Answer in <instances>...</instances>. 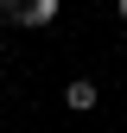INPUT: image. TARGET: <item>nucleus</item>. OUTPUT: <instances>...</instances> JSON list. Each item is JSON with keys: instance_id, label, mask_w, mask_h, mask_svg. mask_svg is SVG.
I'll return each mask as SVG.
<instances>
[{"instance_id": "nucleus-4", "label": "nucleus", "mask_w": 127, "mask_h": 133, "mask_svg": "<svg viewBox=\"0 0 127 133\" xmlns=\"http://www.w3.org/2000/svg\"><path fill=\"white\" fill-rule=\"evenodd\" d=\"M115 13H121V19H127V0H115Z\"/></svg>"}, {"instance_id": "nucleus-5", "label": "nucleus", "mask_w": 127, "mask_h": 133, "mask_svg": "<svg viewBox=\"0 0 127 133\" xmlns=\"http://www.w3.org/2000/svg\"><path fill=\"white\" fill-rule=\"evenodd\" d=\"M0 38H7V25H0Z\"/></svg>"}, {"instance_id": "nucleus-1", "label": "nucleus", "mask_w": 127, "mask_h": 133, "mask_svg": "<svg viewBox=\"0 0 127 133\" xmlns=\"http://www.w3.org/2000/svg\"><path fill=\"white\" fill-rule=\"evenodd\" d=\"M95 102H102V89H95L89 76H70V82H63V108H70V114H89Z\"/></svg>"}, {"instance_id": "nucleus-2", "label": "nucleus", "mask_w": 127, "mask_h": 133, "mask_svg": "<svg viewBox=\"0 0 127 133\" xmlns=\"http://www.w3.org/2000/svg\"><path fill=\"white\" fill-rule=\"evenodd\" d=\"M63 19V0H26V32H45Z\"/></svg>"}, {"instance_id": "nucleus-3", "label": "nucleus", "mask_w": 127, "mask_h": 133, "mask_svg": "<svg viewBox=\"0 0 127 133\" xmlns=\"http://www.w3.org/2000/svg\"><path fill=\"white\" fill-rule=\"evenodd\" d=\"M0 25H26V0H0Z\"/></svg>"}]
</instances>
